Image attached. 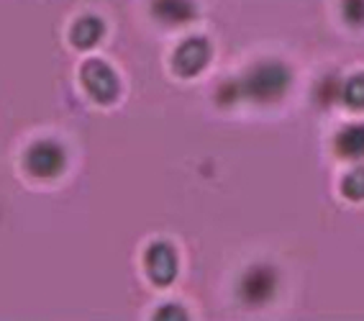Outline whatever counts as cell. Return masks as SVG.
<instances>
[{
	"label": "cell",
	"instance_id": "obj_10",
	"mask_svg": "<svg viewBox=\"0 0 364 321\" xmlns=\"http://www.w3.org/2000/svg\"><path fill=\"white\" fill-rule=\"evenodd\" d=\"M341 103L351 111H364V73L351 75L341 83Z\"/></svg>",
	"mask_w": 364,
	"mask_h": 321
},
{
	"label": "cell",
	"instance_id": "obj_12",
	"mask_svg": "<svg viewBox=\"0 0 364 321\" xmlns=\"http://www.w3.org/2000/svg\"><path fill=\"white\" fill-rule=\"evenodd\" d=\"M341 16L349 26H364V0H341Z\"/></svg>",
	"mask_w": 364,
	"mask_h": 321
},
{
	"label": "cell",
	"instance_id": "obj_5",
	"mask_svg": "<svg viewBox=\"0 0 364 321\" xmlns=\"http://www.w3.org/2000/svg\"><path fill=\"white\" fill-rule=\"evenodd\" d=\"M144 268H146V275L154 285H169V283L177 278V270H180V260H177L175 247L169 242H154L146 247L144 252Z\"/></svg>",
	"mask_w": 364,
	"mask_h": 321
},
{
	"label": "cell",
	"instance_id": "obj_13",
	"mask_svg": "<svg viewBox=\"0 0 364 321\" xmlns=\"http://www.w3.org/2000/svg\"><path fill=\"white\" fill-rule=\"evenodd\" d=\"M154 319H159V321H164V319H180V321H185V319H188V311H185L180 303H164V306L154 314Z\"/></svg>",
	"mask_w": 364,
	"mask_h": 321
},
{
	"label": "cell",
	"instance_id": "obj_9",
	"mask_svg": "<svg viewBox=\"0 0 364 321\" xmlns=\"http://www.w3.org/2000/svg\"><path fill=\"white\" fill-rule=\"evenodd\" d=\"M105 33V23L98 16H82V19L75 21V26L70 28V39L80 49H90L95 46Z\"/></svg>",
	"mask_w": 364,
	"mask_h": 321
},
{
	"label": "cell",
	"instance_id": "obj_2",
	"mask_svg": "<svg viewBox=\"0 0 364 321\" xmlns=\"http://www.w3.org/2000/svg\"><path fill=\"white\" fill-rule=\"evenodd\" d=\"M23 167L39 180H52L67 167V149L54 139H41L23 152Z\"/></svg>",
	"mask_w": 364,
	"mask_h": 321
},
{
	"label": "cell",
	"instance_id": "obj_7",
	"mask_svg": "<svg viewBox=\"0 0 364 321\" xmlns=\"http://www.w3.org/2000/svg\"><path fill=\"white\" fill-rule=\"evenodd\" d=\"M151 16L164 26H182L196 21V0H151Z\"/></svg>",
	"mask_w": 364,
	"mask_h": 321
},
{
	"label": "cell",
	"instance_id": "obj_8",
	"mask_svg": "<svg viewBox=\"0 0 364 321\" xmlns=\"http://www.w3.org/2000/svg\"><path fill=\"white\" fill-rule=\"evenodd\" d=\"M333 149L338 157L362 162L364 159V124H346L333 139Z\"/></svg>",
	"mask_w": 364,
	"mask_h": 321
},
{
	"label": "cell",
	"instance_id": "obj_11",
	"mask_svg": "<svg viewBox=\"0 0 364 321\" xmlns=\"http://www.w3.org/2000/svg\"><path fill=\"white\" fill-rule=\"evenodd\" d=\"M341 193L351 201H364V164L351 167L341 180Z\"/></svg>",
	"mask_w": 364,
	"mask_h": 321
},
{
	"label": "cell",
	"instance_id": "obj_1",
	"mask_svg": "<svg viewBox=\"0 0 364 321\" xmlns=\"http://www.w3.org/2000/svg\"><path fill=\"white\" fill-rule=\"evenodd\" d=\"M239 98L254 100V103H277L287 95L293 85V70L280 59H264L257 62L236 80Z\"/></svg>",
	"mask_w": 364,
	"mask_h": 321
},
{
	"label": "cell",
	"instance_id": "obj_6",
	"mask_svg": "<svg viewBox=\"0 0 364 321\" xmlns=\"http://www.w3.org/2000/svg\"><path fill=\"white\" fill-rule=\"evenodd\" d=\"M210 62V44L205 36H190L172 54V67L182 78H196Z\"/></svg>",
	"mask_w": 364,
	"mask_h": 321
},
{
	"label": "cell",
	"instance_id": "obj_4",
	"mask_svg": "<svg viewBox=\"0 0 364 321\" xmlns=\"http://www.w3.org/2000/svg\"><path fill=\"white\" fill-rule=\"evenodd\" d=\"M80 80H82L87 95L98 103L108 105L118 98V75L103 59H87L80 70Z\"/></svg>",
	"mask_w": 364,
	"mask_h": 321
},
{
	"label": "cell",
	"instance_id": "obj_3",
	"mask_svg": "<svg viewBox=\"0 0 364 321\" xmlns=\"http://www.w3.org/2000/svg\"><path fill=\"white\" fill-rule=\"evenodd\" d=\"M277 285H280V275L272 265H252L239 280V298L247 306L259 308L272 301L274 293H277Z\"/></svg>",
	"mask_w": 364,
	"mask_h": 321
}]
</instances>
